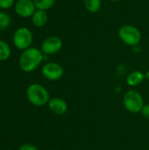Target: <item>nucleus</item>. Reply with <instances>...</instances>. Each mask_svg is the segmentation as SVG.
Masks as SVG:
<instances>
[{"mask_svg":"<svg viewBox=\"0 0 149 150\" xmlns=\"http://www.w3.org/2000/svg\"><path fill=\"white\" fill-rule=\"evenodd\" d=\"M44 61V54L40 49L31 47L24 50L19 57L18 64L20 69L26 73L34 71Z\"/></svg>","mask_w":149,"mask_h":150,"instance_id":"1","label":"nucleus"},{"mask_svg":"<svg viewBox=\"0 0 149 150\" xmlns=\"http://www.w3.org/2000/svg\"><path fill=\"white\" fill-rule=\"evenodd\" d=\"M26 96L29 102L35 106H43L49 102V93L47 90L40 83L29 85L26 91Z\"/></svg>","mask_w":149,"mask_h":150,"instance_id":"2","label":"nucleus"},{"mask_svg":"<svg viewBox=\"0 0 149 150\" xmlns=\"http://www.w3.org/2000/svg\"><path fill=\"white\" fill-rule=\"evenodd\" d=\"M120 40L127 46L136 47L140 44L142 35L138 27L133 25H124L118 32Z\"/></svg>","mask_w":149,"mask_h":150,"instance_id":"3","label":"nucleus"},{"mask_svg":"<svg viewBox=\"0 0 149 150\" xmlns=\"http://www.w3.org/2000/svg\"><path fill=\"white\" fill-rule=\"evenodd\" d=\"M33 35L32 31L27 27H18L13 33L12 42L13 45L19 50H25L32 47Z\"/></svg>","mask_w":149,"mask_h":150,"instance_id":"4","label":"nucleus"},{"mask_svg":"<svg viewBox=\"0 0 149 150\" xmlns=\"http://www.w3.org/2000/svg\"><path fill=\"white\" fill-rule=\"evenodd\" d=\"M123 103L125 108L133 113L141 112V109L144 106V101L141 94L135 90H129L125 93Z\"/></svg>","mask_w":149,"mask_h":150,"instance_id":"5","label":"nucleus"},{"mask_svg":"<svg viewBox=\"0 0 149 150\" xmlns=\"http://www.w3.org/2000/svg\"><path fill=\"white\" fill-rule=\"evenodd\" d=\"M43 76L49 81L60 80L64 75V69L62 66L57 62H47L41 69Z\"/></svg>","mask_w":149,"mask_h":150,"instance_id":"6","label":"nucleus"},{"mask_svg":"<svg viewBox=\"0 0 149 150\" xmlns=\"http://www.w3.org/2000/svg\"><path fill=\"white\" fill-rule=\"evenodd\" d=\"M62 45L63 43L60 37L49 36L42 41L40 50L46 55L55 54L62 48Z\"/></svg>","mask_w":149,"mask_h":150,"instance_id":"7","label":"nucleus"},{"mask_svg":"<svg viewBox=\"0 0 149 150\" xmlns=\"http://www.w3.org/2000/svg\"><path fill=\"white\" fill-rule=\"evenodd\" d=\"M32 0H17L14 4V11L21 18H30L36 11Z\"/></svg>","mask_w":149,"mask_h":150,"instance_id":"8","label":"nucleus"},{"mask_svg":"<svg viewBox=\"0 0 149 150\" xmlns=\"http://www.w3.org/2000/svg\"><path fill=\"white\" fill-rule=\"evenodd\" d=\"M48 106L51 112L58 116L63 115L68 111V104L61 98H51L48 102Z\"/></svg>","mask_w":149,"mask_h":150,"instance_id":"9","label":"nucleus"},{"mask_svg":"<svg viewBox=\"0 0 149 150\" xmlns=\"http://www.w3.org/2000/svg\"><path fill=\"white\" fill-rule=\"evenodd\" d=\"M32 23L36 27H43L47 25L48 20V14L47 11L43 10H36L35 12L31 17Z\"/></svg>","mask_w":149,"mask_h":150,"instance_id":"10","label":"nucleus"},{"mask_svg":"<svg viewBox=\"0 0 149 150\" xmlns=\"http://www.w3.org/2000/svg\"><path fill=\"white\" fill-rule=\"evenodd\" d=\"M145 74L140 70L132 71L126 77V83L129 86H137L141 84L145 79Z\"/></svg>","mask_w":149,"mask_h":150,"instance_id":"11","label":"nucleus"},{"mask_svg":"<svg viewBox=\"0 0 149 150\" xmlns=\"http://www.w3.org/2000/svg\"><path fill=\"white\" fill-rule=\"evenodd\" d=\"M85 9L90 13H97L102 6V0H83Z\"/></svg>","mask_w":149,"mask_h":150,"instance_id":"12","label":"nucleus"},{"mask_svg":"<svg viewBox=\"0 0 149 150\" xmlns=\"http://www.w3.org/2000/svg\"><path fill=\"white\" fill-rule=\"evenodd\" d=\"M11 49L10 45L6 41L0 40V61H6L11 56Z\"/></svg>","mask_w":149,"mask_h":150,"instance_id":"13","label":"nucleus"},{"mask_svg":"<svg viewBox=\"0 0 149 150\" xmlns=\"http://www.w3.org/2000/svg\"><path fill=\"white\" fill-rule=\"evenodd\" d=\"M32 1L36 6V9L47 11L54 5L56 0H32Z\"/></svg>","mask_w":149,"mask_h":150,"instance_id":"14","label":"nucleus"},{"mask_svg":"<svg viewBox=\"0 0 149 150\" xmlns=\"http://www.w3.org/2000/svg\"><path fill=\"white\" fill-rule=\"evenodd\" d=\"M11 16L4 11H0V31L7 29L11 25Z\"/></svg>","mask_w":149,"mask_h":150,"instance_id":"15","label":"nucleus"},{"mask_svg":"<svg viewBox=\"0 0 149 150\" xmlns=\"http://www.w3.org/2000/svg\"><path fill=\"white\" fill-rule=\"evenodd\" d=\"M15 1L14 0H0V9L2 10H8L14 6Z\"/></svg>","mask_w":149,"mask_h":150,"instance_id":"16","label":"nucleus"},{"mask_svg":"<svg viewBox=\"0 0 149 150\" xmlns=\"http://www.w3.org/2000/svg\"><path fill=\"white\" fill-rule=\"evenodd\" d=\"M18 150H38V149L32 144L25 143V144H23L22 146H20Z\"/></svg>","mask_w":149,"mask_h":150,"instance_id":"17","label":"nucleus"},{"mask_svg":"<svg viewBox=\"0 0 149 150\" xmlns=\"http://www.w3.org/2000/svg\"><path fill=\"white\" fill-rule=\"evenodd\" d=\"M141 113L144 118L149 120V104L148 105H144V106L141 109Z\"/></svg>","mask_w":149,"mask_h":150,"instance_id":"18","label":"nucleus"},{"mask_svg":"<svg viewBox=\"0 0 149 150\" xmlns=\"http://www.w3.org/2000/svg\"><path fill=\"white\" fill-rule=\"evenodd\" d=\"M145 77H146L147 79H148L149 80V70L148 71V72H147V73H146V74H145Z\"/></svg>","mask_w":149,"mask_h":150,"instance_id":"19","label":"nucleus"},{"mask_svg":"<svg viewBox=\"0 0 149 150\" xmlns=\"http://www.w3.org/2000/svg\"><path fill=\"white\" fill-rule=\"evenodd\" d=\"M110 1H112V2H119L120 0H110Z\"/></svg>","mask_w":149,"mask_h":150,"instance_id":"20","label":"nucleus"}]
</instances>
